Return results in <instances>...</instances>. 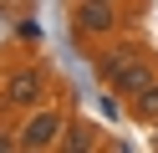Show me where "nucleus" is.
Returning a JSON list of instances; mask_svg holds the SVG:
<instances>
[{
	"instance_id": "f257e3e1",
	"label": "nucleus",
	"mask_w": 158,
	"mask_h": 153,
	"mask_svg": "<svg viewBox=\"0 0 158 153\" xmlns=\"http://www.w3.org/2000/svg\"><path fill=\"white\" fill-rule=\"evenodd\" d=\"M41 102H51V71H46L41 61H15V66L0 77V107L31 112V107H41Z\"/></svg>"
},
{
	"instance_id": "f03ea898",
	"label": "nucleus",
	"mask_w": 158,
	"mask_h": 153,
	"mask_svg": "<svg viewBox=\"0 0 158 153\" xmlns=\"http://www.w3.org/2000/svg\"><path fill=\"white\" fill-rule=\"evenodd\" d=\"M123 0H72V31L82 41H112L123 31Z\"/></svg>"
},
{
	"instance_id": "7ed1b4c3",
	"label": "nucleus",
	"mask_w": 158,
	"mask_h": 153,
	"mask_svg": "<svg viewBox=\"0 0 158 153\" xmlns=\"http://www.w3.org/2000/svg\"><path fill=\"white\" fill-rule=\"evenodd\" d=\"M66 133V112L56 107V102H41V107L26 112V122L15 128V148L21 153H51L56 143H61Z\"/></svg>"
},
{
	"instance_id": "20e7f679",
	"label": "nucleus",
	"mask_w": 158,
	"mask_h": 153,
	"mask_svg": "<svg viewBox=\"0 0 158 153\" xmlns=\"http://www.w3.org/2000/svg\"><path fill=\"white\" fill-rule=\"evenodd\" d=\"M143 56H153V46H148V41H112V46L97 56V82H102V87H112V82L123 77L127 66H138Z\"/></svg>"
},
{
	"instance_id": "39448f33",
	"label": "nucleus",
	"mask_w": 158,
	"mask_h": 153,
	"mask_svg": "<svg viewBox=\"0 0 158 153\" xmlns=\"http://www.w3.org/2000/svg\"><path fill=\"white\" fill-rule=\"evenodd\" d=\"M97 143H102V138H97V122H82V117L72 122V117H66V133H61L56 148H61V153H92Z\"/></svg>"
},
{
	"instance_id": "423d86ee",
	"label": "nucleus",
	"mask_w": 158,
	"mask_h": 153,
	"mask_svg": "<svg viewBox=\"0 0 158 153\" xmlns=\"http://www.w3.org/2000/svg\"><path fill=\"white\" fill-rule=\"evenodd\" d=\"M127 112H133V122L153 128V122H158V82H148L138 97H127Z\"/></svg>"
},
{
	"instance_id": "0eeeda50",
	"label": "nucleus",
	"mask_w": 158,
	"mask_h": 153,
	"mask_svg": "<svg viewBox=\"0 0 158 153\" xmlns=\"http://www.w3.org/2000/svg\"><path fill=\"white\" fill-rule=\"evenodd\" d=\"M5 148H15V133H5V128H0V153H5Z\"/></svg>"
},
{
	"instance_id": "6e6552de",
	"label": "nucleus",
	"mask_w": 158,
	"mask_h": 153,
	"mask_svg": "<svg viewBox=\"0 0 158 153\" xmlns=\"http://www.w3.org/2000/svg\"><path fill=\"white\" fill-rule=\"evenodd\" d=\"M153 143H158V122H153Z\"/></svg>"
}]
</instances>
